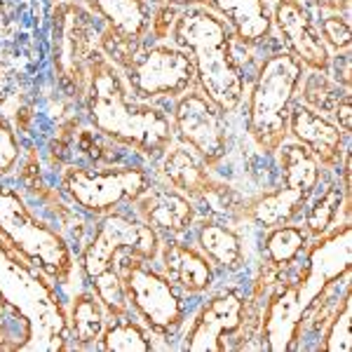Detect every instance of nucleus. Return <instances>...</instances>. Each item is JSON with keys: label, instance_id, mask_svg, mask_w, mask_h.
<instances>
[{"label": "nucleus", "instance_id": "nucleus-35", "mask_svg": "<svg viewBox=\"0 0 352 352\" xmlns=\"http://www.w3.org/2000/svg\"><path fill=\"white\" fill-rule=\"evenodd\" d=\"M333 118H336V124L340 127V132L348 134L352 129V99H350V92H345L340 99L333 104Z\"/></svg>", "mask_w": 352, "mask_h": 352}, {"label": "nucleus", "instance_id": "nucleus-10", "mask_svg": "<svg viewBox=\"0 0 352 352\" xmlns=\"http://www.w3.org/2000/svg\"><path fill=\"white\" fill-rule=\"evenodd\" d=\"M122 68L129 89L139 101L181 96L197 82L188 52L172 45H153L134 54Z\"/></svg>", "mask_w": 352, "mask_h": 352}, {"label": "nucleus", "instance_id": "nucleus-19", "mask_svg": "<svg viewBox=\"0 0 352 352\" xmlns=\"http://www.w3.org/2000/svg\"><path fill=\"white\" fill-rule=\"evenodd\" d=\"M162 270L172 285L188 294H204L214 285V270L209 258L184 242L174 240L162 244Z\"/></svg>", "mask_w": 352, "mask_h": 352}, {"label": "nucleus", "instance_id": "nucleus-23", "mask_svg": "<svg viewBox=\"0 0 352 352\" xmlns=\"http://www.w3.org/2000/svg\"><path fill=\"white\" fill-rule=\"evenodd\" d=\"M308 197L298 190L292 188H280L275 192H268L261 200H256L249 207V217H252L261 228H275V226L292 223L296 219V214L305 207Z\"/></svg>", "mask_w": 352, "mask_h": 352}, {"label": "nucleus", "instance_id": "nucleus-20", "mask_svg": "<svg viewBox=\"0 0 352 352\" xmlns=\"http://www.w3.org/2000/svg\"><path fill=\"white\" fill-rule=\"evenodd\" d=\"M207 8L219 12L244 45H256L270 36L272 16L265 0H204Z\"/></svg>", "mask_w": 352, "mask_h": 352}, {"label": "nucleus", "instance_id": "nucleus-11", "mask_svg": "<svg viewBox=\"0 0 352 352\" xmlns=\"http://www.w3.org/2000/svg\"><path fill=\"white\" fill-rule=\"evenodd\" d=\"M176 136L188 148L195 151L204 164H217L228 153V134H226L223 113L202 89H188L179 96L172 122Z\"/></svg>", "mask_w": 352, "mask_h": 352}, {"label": "nucleus", "instance_id": "nucleus-14", "mask_svg": "<svg viewBox=\"0 0 352 352\" xmlns=\"http://www.w3.org/2000/svg\"><path fill=\"white\" fill-rule=\"evenodd\" d=\"M272 21H275L280 36L285 38L289 52L310 71H329V47L320 36V28L310 19L308 10L300 0H277L272 10Z\"/></svg>", "mask_w": 352, "mask_h": 352}, {"label": "nucleus", "instance_id": "nucleus-24", "mask_svg": "<svg viewBox=\"0 0 352 352\" xmlns=\"http://www.w3.org/2000/svg\"><path fill=\"white\" fill-rule=\"evenodd\" d=\"M280 164L287 188L303 192L305 197H310L315 192L317 184H320V162L305 146H285L280 153Z\"/></svg>", "mask_w": 352, "mask_h": 352}, {"label": "nucleus", "instance_id": "nucleus-9", "mask_svg": "<svg viewBox=\"0 0 352 352\" xmlns=\"http://www.w3.org/2000/svg\"><path fill=\"white\" fill-rule=\"evenodd\" d=\"M61 188L82 212L101 217L124 202H136L151 188V176L141 167L82 169L71 167L61 179Z\"/></svg>", "mask_w": 352, "mask_h": 352}, {"label": "nucleus", "instance_id": "nucleus-1", "mask_svg": "<svg viewBox=\"0 0 352 352\" xmlns=\"http://www.w3.org/2000/svg\"><path fill=\"white\" fill-rule=\"evenodd\" d=\"M85 104L96 132L148 157L164 155L174 139L169 118L157 106L134 99L129 101L118 68L101 52H94L89 61Z\"/></svg>", "mask_w": 352, "mask_h": 352}, {"label": "nucleus", "instance_id": "nucleus-30", "mask_svg": "<svg viewBox=\"0 0 352 352\" xmlns=\"http://www.w3.org/2000/svg\"><path fill=\"white\" fill-rule=\"evenodd\" d=\"M303 101L305 106L317 113L322 111H331L333 104L340 99L343 94H336V87L327 80V76L322 71H310V76H303Z\"/></svg>", "mask_w": 352, "mask_h": 352}, {"label": "nucleus", "instance_id": "nucleus-29", "mask_svg": "<svg viewBox=\"0 0 352 352\" xmlns=\"http://www.w3.org/2000/svg\"><path fill=\"white\" fill-rule=\"evenodd\" d=\"M352 300L350 289L345 292L343 303L336 315L331 317L324 338H322V350L327 352H350L352 350Z\"/></svg>", "mask_w": 352, "mask_h": 352}, {"label": "nucleus", "instance_id": "nucleus-6", "mask_svg": "<svg viewBox=\"0 0 352 352\" xmlns=\"http://www.w3.org/2000/svg\"><path fill=\"white\" fill-rule=\"evenodd\" d=\"M96 52V26L85 5L61 0L52 10L50 56L59 87L68 96L85 99L89 82V61Z\"/></svg>", "mask_w": 352, "mask_h": 352}, {"label": "nucleus", "instance_id": "nucleus-37", "mask_svg": "<svg viewBox=\"0 0 352 352\" xmlns=\"http://www.w3.org/2000/svg\"><path fill=\"white\" fill-rule=\"evenodd\" d=\"M157 3H160V0H157Z\"/></svg>", "mask_w": 352, "mask_h": 352}, {"label": "nucleus", "instance_id": "nucleus-12", "mask_svg": "<svg viewBox=\"0 0 352 352\" xmlns=\"http://www.w3.org/2000/svg\"><path fill=\"white\" fill-rule=\"evenodd\" d=\"M82 3L104 24L101 45L106 52L124 66L151 28V10L146 0H82Z\"/></svg>", "mask_w": 352, "mask_h": 352}, {"label": "nucleus", "instance_id": "nucleus-26", "mask_svg": "<svg viewBox=\"0 0 352 352\" xmlns=\"http://www.w3.org/2000/svg\"><path fill=\"white\" fill-rule=\"evenodd\" d=\"M343 192L345 190L340 188V186L329 184L327 188L312 200L308 212H305V228H308V235L322 237L336 226L340 207H343V204H350V200L343 202Z\"/></svg>", "mask_w": 352, "mask_h": 352}, {"label": "nucleus", "instance_id": "nucleus-8", "mask_svg": "<svg viewBox=\"0 0 352 352\" xmlns=\"http://www.w3.org/2000/svg\"><path fill=\"white\" fill-rule=\"evenodd\" d=\"M124 296L127 303L136 310V315L146 322L151 331L160 336H172V333L184 324L186 305L176 294L172 282L160 272L146 265L141 258H122L120 268Z\"/></svg>", "mask_w": 352, "mask_h": 352}, {"label": "nucleus", "instance_id": "nucleus-32", "mask_svg": "<svg viewBox=\"0 0 352 352\" xmlns=\"http://www.w3.org/2000/svg\"><path fill=\"white\" fill-rule=\"evenodd\" d=\"M322 41L327 47H333L336 52H350V24L345 16L340 14H329L322 19Z\"/></svg>", "mask_w": 352, "mask_h": 352}, {"label": "nucleus", "instance_id": "nucleus-21", "mask_svg": "<svg viewBox=\"0 0 352 352\" xmlns=\"http://www.w3.org/2000/svg\"><path fill=\"white\" fill-rule=\"evenodd\" d=\"M162 174L174 190L184 192L190 200H204V197H209L212 192H217L221 188V184H217L209 176L207 169H204V162L197 160L184 146L164 151Z\"/></svg>", "mask_w": 352, "mask_h": 352}, {"label": "nucleus", "instance_id": "nucleus-7", "mask_svg": "<svg viewBox=\"0 0 352 352\" xmlns=\"http://www.w3.org/2000/svg\"><path fill=\"white\" fill-rule=\"evenodd\" d=\"M0 230L41 268L54 285L71 280L73 256L64 237L28 209L19 192L0 186Z\"/></svg>", "mask_w": 352, "mask_h": 352}, {"label": "nucleus", "instance_id": "nucleus-34", "mask_svg": "<svg viewBox=\"0 0 352 352\" xmlns=\"http://www.w3.org/2000/svg\"><path fill=\"white\" fill-rule=\"evenodd\" d=\"M350 52H340L329 61V68H333V80H336V85H343L345 92H350Z\"/></svg>", "mask_w": 352, "mask_h": 352}, {"label": "nucleus", "instance_id": "nucleus-15", "mask_svg": "<svg viewBox=\"0 0 352 352\" xmlns=\"http://www.w3.org/2000/svg\"><path fill=\"white\" fill-rule=\"evenodd\" d=\"M242 327V298L221 294L202 305L184 336V348L192 352H226L223 336Z\"/></svg>", "mask_w": 352, "mask_h": 352}, {"label": "nucleus", "instance_id": "nucleus-5", "mask_svg": "<svg viewBox=\"0 0 352 352\" xmlns=\"http://www.w3.org/2000/svg\"><path fill=\"white\" fill-rule=\"evenodd\" d=\"M303 64L292 52H275L261 66L249 94L247 132L258 151L275 153L289 134V111L294 106Z\"/></svg>", "mask_w": 352, "mask_h": 352}, {"label": "nucleus", "instance_id": "nucleus-3", "mask_svg": "<svg viewBox=\"0 0 352 352\" xmlns=\"http://www.w3.org/2000/svg\"><path fill=\"white\" fill-rule=\"evenodd\" d=\"M172 36L176 47L188 52L200 89L221 113H232L242 104L244 76L232 56L230 28L207 8H186L176 14Z\"/></svg>", "mask_w": 352, "mask_h": 352}, {"label": "nucleus", "instance_id": "nucleus-18", "mask_svg": "<svg viewBox=\"0 0 352 352\" xmlns=\"http://www.w3.org/2000/svg\"><path fill=\"white\" fill-rule=\"evenodd\" d=\"M305 312H308V308L300 300L296 285H287L282 292H277L268 303V310H265L263 317L265 348L272 352L294 350Z\"/></svg>", "mask_w": 352, "mask_h": 352}, {"label": "nucleus", "instance_id": "nucleus-28", "mask_svg": "<svg viewBox=\"0 0 352 352\" xmlns=\"http://www.w3.org/2000/svg\"><path fill=\"white\" fill-rule=\"evenodd\" d=\"M99 343H101V350H109V352H151L153 350L148 333L136 324V322L124 320V317H120V322H116V324L104 329Z\"/></svg>", "mask_w": 352, "mask_h": 352}, {"label": "nucleus", "instance_id": "nucleus-4", "mask_svg": "<svg viewBox=\"0 0 352 352\" xmlns=\"http://www.w3.org/2000/svg\"><path fill=\"white\" fill-rule=\"evenodd\" d=\"M160 254V237L148 223L124 214H106L96 226L94 237L82 252V270L92 285L96 298L113 317H124L129 310L124 296L120 261L132 256L153 261Z\"/></svg>", "mask_w": 352, "mask_h": 352}, {"label": "nucleus", "instance_id": "nucleus-2", "mask_svg": "<svg viewBox=\"0 0 352 352\" xmlns=\"http://www.w3.org/2000/svg\"><path fill=\"white\" fill-rule=\"evenodd\" d=\"M0 300L24 322L19 350H66L68 315L54 282L0 230Z\"/></svg>", "mask_w": 352, "mask_h": 352}, {"label": "nucleus", "instance_id": "nucleus-13", "mask_svg": "<svg viewBox=\"0 0 352 352\" xmlns=\"http://www.w3.org/2000/svg\"><path fill=\"white\" fill-rule=\"evenodd\" d=\"M352 263V228L350 223L336 228L333 226L320 242L312 247L308 256V270L303 272V280L298 282V296L305 308H312L320 296H324L329 287L336 285L338 277L350 270Z\"/></svg>", "mask_w": 352, "mask_h": 352}, {"label": "nucleus", "instance_id": "nucleus-17", "mask_svg": "<svg viewBox=\"0 0 352 352\" xmlns=\"http://www.w3.org/2000/svg\"><path fill=\"white\" fill-rule=\"evenodd\" d=\"M134 204L141 221L148 223L155 232L160 230L169 232V235H181L195 221V207H192L190 197L174 188H148Z\"/></svg>", "mask_w": 352, "mask_h": 352}, {"label": "nucleus", "instance_id": "nucleus-36", "mask_svg": "<svg viewBox=\"0 0 352 352\" xmlns=\"http://www.w3.org/2000/svg\"><path fill=\"white\" fill-rule=\"evenodd\" d=\"M320 10H329V12H340V10L350 8V0H312Z\"/></svg>", "mask_w": 352, "mask_h": 352}, {"label": "nucleus", "instance_id": "nucleus-31", "mask_svg": "<svg viewBox=\"0 0 352 352\" xmlns=\"http://www.w3.org/2000/svg\"><path fill=\"white\" fill-rule=\"evenodd\" d=\"M21 157V146L16 139L14 129L10 127V122L0 116V179L14 172V167L19 164Z\"/></svg>", "mask_w": 352, "mask_h": 352}, {"label": "nucleus", "instance_id": "nucleus-25", "mask_svg": "<svg viewBox=\"0 0 352 352\" xmlns=\"http://www.w3.org/2000/svg\"><path fill=\"white\" fill-rule=\"evenodd\" d=\"M106 329V308L96 294H80L73 298L68 315V331L78 345H94Z\"/></svg>", "mask_w": 352, "mask_h": 352}, {"label": "nucleus", "instance_id": "nucleus-22", "mask_svg": "<svg viewBox=\"0 0 352 352\" xmlns=\"http://www.w3.org/2000/svg\"><path fill=\"white\" fill-rule=\"evenodd\" d=\"M197 242L212 263L223 270H237L244 261L242 242L230 228L217 223V221H204L197 230Z\"/></svg>", "mask_w": 352, "mask_h": 352}, {"label": "nucleus", "instance_id": "nucleus-27", "mask_svg": "<svg viewBox=\"0 0 352 352\" xmlns=\"http://www.w3.org/2000/svg\"><path fill=\"white\" fill-rule=\"evenodd\" d=\"M308 235L296 226H275L270 228L268 237H265V256H268L275 265H289L298 258V254L305 249Z\"/></svg>", "mask_w": 352, "mask_h": 352}, {"label": "nucleus", "instance_id": "nucleus-16", "mask_svg": "<svg viewBox=\"0 0 352 352\" xmlns=\"http://www.w3.org/2000/svg\"><path fill=\"white\" fill-rule=\"evenodd\" d=\"M289 134L324 167H338L340 157L345 155V134L338 124L305 104H296L289 111Z\"/></svg>", "mask_w": 352, "mask_h": 352}, {"label": "nucleus", "instance_id": "nucleus-33", "mask_svg": "<svg viewBox=\"0 0 352 352\" xmlns=\"http://www.w3.org/2000/svg\"><path fill=\"white\" fill-rule=\"evenodd\" d=\"M12 14L8 10V3L0 0V68H5L12 59V56H8L10 47H12Z\"/></svg>", "mask_w": 352, "mask_h": 352}]
</instances>
